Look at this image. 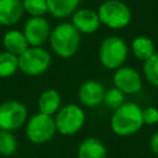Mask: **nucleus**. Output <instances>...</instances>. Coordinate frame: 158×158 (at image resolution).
I'll list each match as a JSON object with an SVG mask.
<instances>
[{
  "mask_svg": "<svg viewBox=\"0 0 158 158\" xmlns=\"http://www.w3.org/2000/svg\"><path fill=\"white\" fill-rule=\"evenodd\" d=\"M114 85L123 94H137L142 89V78L139 73L132 67H120L115 70Z\"/></svg>",
  "mask_w": 158,
  "mask_h": 158,
  "instance_id": "10",
  "label": "nucleus"
},
{
  "mask_svg": "<svg viewBox=\"0 0 158 158\" xmlns=\"http://www.w3.org/2000/svg\"><path fill=\"white\" fill-rule=\"evenodd\" d=\"M105 91L106 90L101 83L96 80H86L80 85L78 98L85 107H96L104 101Z\"/></svg>",
  "mask_w": 158,
  "mask_h": 158,
  "instance_id": "11",
  "label": "nucleus"
},
{
  "mask_svg": "<svg viewBox=\"0 0 158 158\" xmlns=\"http://www.w3.org/2000/svg\"><path fill=\"white\" fill-rule=\"evenodd\" d=\"M143 75L151 85L158 86V53L143 62Z\"/></svg>",
  "mask_w": 158,
  "mask_h": 158,
  "instance_id": "21",
  "label": "nucleus"
},
{
  "mask_svg": "<svg viewBox=\"0 0 158 158\" xmlns=\"http://www.w3.org/2000/svg\"><path fill=\"white\" fill-rule=\"evenodd\" d=\"M51 54L42 47H28L19 56V69L31 77H37L47 72L51 65Z\"/></svg>",
  "mask_w": 158,
  "mask_h": 158,
  "instance_id": "7",
  "label": "nucleus"
},
{
  "mask_svg": "<svg viewBox=\"0 0 158 158\" xmlns=\"http://www.w3.org/2000/svg\"><path fill=\"white\" fill-rule=\"evenodd\" d=\"M80 4V0H47L48 12L56 19H65L73 15Z\"/></svg>",
  "mask_w": 158,
  "mask_h": 158,
  "instance_id": "17",
  "label": "nucleus"
},
{
  "mask_svg": "<svg viewBox=\"0 0 158 158\" xmlns=\"http://www.w3.org/2000/svg\"><path fill=\"white\" fill-rule=\"evenodd\" d=\"M49 22L44 17H30L23 25V36L30 47H41L49 40Z\"/></svg>",
  "mask_w": 158,
  "mask_h": 158,
  "instance_id": "9",
  "label": "nucleus"
},
{
  "mask_svg": "<svg viewBox=\"0 0 158 158\" xmlns=\"http://www.w3.org/2000/svg\"><path fill=\"white\" fill-rule=\"evenodd\" d=\"M128 56V47L123 38L109 36L102 40L99 47V60L106 69H118Z\"/></svg>",
  "mask_w": 158,
  "mask_h": 158,
  "instance_id": "4",
  "label": "nucleus"
},
{
  "mask_svg": "<svg viewBox=\"0 0 158 158\" xmlns=\"http://www.w3.org/2000/svg\"><path fill=\"white\" fill-rule=\"evenodd\" d=\"M142 118L143 125H156L158 123V109L154 106H147L142 109Z\"/></svg>",
  "mask_w": 158,
  "mask_h": 158,
  "instance_id": "24",
  "label": "nucleus"
},
{
  "mask_svg": "<svg viewBox=\"0 0 158 158\" xmlns=\"http://www.w3.org/2000/svg\"><path fill=\"white\" fill-rule=\"evenodd\" d=\"M27 120V107L22 102L7 100L0 104V130L14 132L26 125Z\"/></svg>",
  "mask_w": 158,
  "mask_h": 158,
  "instance_id": "8",
  "label": "nucleus"
},
{
  "mask_svg": "<svg viewBox=\"0 0 158 158\" xmlns=\"http://www.w3.org/2000/svg\"><path fill=\"white\" fill-rule=\"evenodd\" d=\"M106 107L111 109V110H116L118 109L122 104H125V94L122 91H120L118 89H116L115 86L106 90L105 91V95H104V101Z\"/></svg>",
  "mask_w": 158,
  "mask_h": 158,
  "instance_id": "23",
  "label": "nucleus"
},
{
  "mask_svg": "<svg viewBox=\"0 0 158 158\" xmlns=\"http://www.w3.org/2000/svg\"><path fill=\"white\" fill-rule=\"evenodd\" d=\"M79 33H94L100 27V20L98 16V12L91 9H78L72 15V22H70Z\"/></svg>",
  "mask_w": 158,
  "mask_h": 158,
  "instance_id": "12",
  "label": "nucleus"
},
{
  "mask_svg": "<svg viewBox=\"0 0 158 158\" xmlns=\"http://www.w3.org/2000/svg\"><path fill=\"white\" fill-rule=\"evenodd\" d=\"M49 44L57 56L62 58L73 57L80 46V33L72 23L62 22L51 31Z\"/></svg>",
  "mask_w": 158,
  "mask_h": 158,
  "instance_id": "2",
  "label": "nucleus"
},
{
  "mask_svg": "<svg viewBox=\"0 0 158 158\" xmlns=\"http://www.w3.org/2000/svg\"><path fill=\"white\" fill-rule=\"evenodd\" d=\"M100 23L112 30L125 28L132 19L130 7L121 0H105L98 9Z\"/></svg>",
  "mask_w": 158,
  "mask_h": 158,
  "instance_id": "3",
  "label": "nucleus"
},
{
  "mask_svg": "<svg viewBox=\"0 0 158 158\" xmlns=\"http://www.w3.org/2000/svg\"><path fill=\"white\" fill-rule=\"evenodd\" d=\"M77 158H107L106 146L99 138L86 137L78 146Z\"/></svg>",
  "mask_w": 158,
  "mask_h": 158,
  "instance_id": "14",
  "label": "nucleus"
},
{
  "mask_svg": "<svg viewBox=\"0 0 158 158\" xmlns=\"http://www.w3.org/2000/svg\"><path fill=\"white\" fill-rule=\"evenodd\" d=\"M149 148L153 154L158 156V131H156L149 138Z\"/></svg>",
  "mask_w": 158,
  "mask_h": 158,
  "instance_id": "25",
  "label": "nucleus"
},
{
  "mask_svg": "<svg viewBox=\"0 0 158 158\" xmlns=\"http://www.w3.org/2000/svg\"><path fill=\"white\" fill-rule=\"evenodd\" d=\"M19 70V57L9 53H0V78H9Z\"/></svg>",
  "mask_w": 158,
  "mask_h": 158,
  "instance_id": "20",
  "label": "nucleus"
},
{
  "mask_svg": "<svg viewBox=\"0 0 158 158\" xmlns=\"http://www.w3.org/2000/svg\"><path fill=\"white\" fill-rule=\"evenodd\" d=\"M19 142L16 136L10 131L0 130V156L11 157L17 152Z\"/></svg>",
  "mask_w": 158,
  "mask_h": 158,
  "instance_id": "19",
  "label": "nucleus"
},
{
  "mask_svg": "<svg viewBox=\"0 0 158 158\" xmlns=\"http://www.w3.org/2000/svg\"><path fill=\"white\" fill-rule=\"evenodd\" d=\"M53 117L57 132L63 136L77 135L83 128L86 120L84 110L77 104H67L62 106Z\"/></svg>",
  "mask_w": 158,
  "mask_h": 158,
  "instance_id": "6",
  "label": "nucleus"
},
{
  "mask_svg": "<svg viewBox=\"0 0 158 158\" xmlns=\"http://www.w3.org/2000/svg\"><path fill=\"white\" fill-rule=\"evenodd\" d=\"M2 46L5 48L6 52L19 57L21 56L30 46L23 36L22 32L17 31V30H11L7 31L4 37H2Z\"/></svg>",
  "mask_w": 158,
  "mask_h": 158,
  "instance_id": "16",
  "label": "nucleus"
},
{
  "mask_svg": "<svg viewBox=\"0 0 158 158\" xmlns=\"http://www.w3.org/2000/svg\"><path fill=\"white\" fill-rule=\"evenodd\" d=\"M22 0H0V25L11 26L23 15Z\"/></svg>",
  "mask_w": 158,
  "mask_h": 158,
  "instance_id": "13",
  "label": "nucleus"
},
{
  "mask_svg": "<svg viewBox=\"0 0 158 158\" xmlns=\"http://www.w3.org/2000/svg\"><path fill=\"white\" fill-rule=\"evenodd\" d=\"M131 51L133 56L139 60H146L156 53L153 41L147 36H137L131 43Z\"/></svg>",
  "mask_w": 158,
  "mask_h": 158,
  "instance_id": "18",
  "label": "nucleus"
},
{
  "mask_svg": "<svg viewBox=\"0 0 158 158\" xmlns=\"http://www.w3.org/2000/svg\"><path fill=\"white\" fill-rule=\"evenodd\" d=\"M143 126L142 109L132 101L122 104L114 111L110 118L111 131L120 137L132 136Z\"/></svg>",
  "mask_w": 158,
  "mask_h": 158,
  "instance_id": "1",
  "label": "nucleus"
},
{
  "mask_svg": "<svg viewBox=\"0 0 158 158\" xmlns=\"http://www.w3.org/2000/svg\"><path fill=\"white\" fill-rule=\"evenodd\" d=\"M22 6L23 11L31 17H43L48 12L47 0H22Z\"/></svg>",
  "mask_w": 158,
  "mask_h": 158,
  "instance_id": "22",
  "label": "nucleus"
},
{
  "mask_svg": "<svg viewBox=\"0 0 158 158\" xmlns=\"http://www.w3.org/2000/svg\"><path fill=\"white\" fill-rule=\"evenodd\" d=\"M57 133L54 117L37 112L32 115L25 125V135L33 144H44Z\"/></svg>",
  "mask_w": 158,
  "mask_h": 158,
  "instance_id": "5",
  "label": "nucleus"
},
{
  "mask_svg": "<svg viewBox=\"0 0 158 158\" xmlns=\"http://www.w3.org/2000/svg\"><path fill=\"white\" fill-rule=\"evenodd\" d=\"M37 105H38V112L53 116L62 107L60 94L56 89H47L40 95Z\"/></svg>",
  "mask_w": 158,
  "mask_h": 158,
  "instance_id": "15",
  "label": "nucleus"
}]
</instances>
